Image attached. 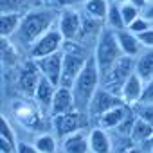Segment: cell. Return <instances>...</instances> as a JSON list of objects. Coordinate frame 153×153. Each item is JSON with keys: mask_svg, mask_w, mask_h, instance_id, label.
Wrapping results in <instances>:
<instances>
[{"mask_svg": "<svg viewBox=\"0 0 153 153\" xmlns=\"http://www.w3.org/2000/svg\"><path fill=\"white\" fill-rule=\"evenodd\" d=\"M58 16L59 13L52 7H36L33 11H29L27 15L22 16V22L18 25V31L15 33L13 38H9L18 49L22 51H31V47L52 27H56L58 24Z\"/></svg>", "mask_w": 153, "mask_h": 153, "instance_id": "6da1fadb", "label": "cell"}, {"mask_svg": "<svg viewBox=\"0 0 153 153\" xmlns=\"http://www.w3.org/2000/svg\"><path fill=\"white\" fill-rule=\"evenodd\" d=\"M99 87H101V72H99V67H97L94 56H90L87 65L83 67L81 74L78 76L76 83L72 85L76 110L87 114L88 105H90V101H92V97H94V94L97 92Z\"/></svg>", "mask_w": 153, "mask_h": 153, "instance_id": "7a4b0ae2", "label": "cell"}, {"mask_svg": "<svg viewBox=\"0 0 153 153\" xmlns=\"http://www.w3.org/2000/svg\"><path fill=\"white\" fill-rule=\"evenodd\" d=\"M123 51L119 47V42H117V34L115 31L105 27L94 45V59L99 67V72H101V78L123 58Z\"/></svg>", "mask_w": 153, "mask_h": 153, "instance_id": "3957f363", "label": "cell"}, {"mask_svg": "<svg viewBox=\"0 0 153 153\" xmlns=\"http://www.w3.org/2000/svg\"><path fill=\"white\" fill-rule=\"evenodd\" d=\"M135 72V58L123 56L103 78H101V87L106 88L112 94H121V88L128 81V78Z\"/></svg>", "mask_w": 153, "mask_h": 153, "instance_id": "277c9868", "label": "cell"}, {"mask_svg": "<svg viewBox=\"0 0 153 153\" xmlns=\"http://www.w3.org/2000/svg\"><path fill=\"white\" fill-rule=\"evenodd\" d=\"M88 121H90L88 115L79 112V110H74V112H68V114H61V115L51 117L52 130H54L58 139H65V137L79 131V130H85Z\"/></svg>", "mask_w": 153, "mask_h": 153, "instance_id": "5b68a950", "label": "cell"}, {"mask_svg": "<svg viewBox=\"0 0 153 153\" xmlns=\"http://www.w3.org/2000/svg\"><path fill=\"white\" fill-rule=\"evenodd\" d=\"M63 45H65V40H63L61 33L58 31V27H52L51 31H47V33L31 47V51L27 52V58H29V59L45 58V56H49V54H54V52L63 51Z\"/></svg>", "mask_w": 153, "mask_h": 153, "instance_id": "8992f818", "label": "cell"}, {"mask_svg": "<svg viewBox=\"0 0 153 153\" xmlns=\"http://www.w3.org/2000/svg\"><path fill=\"white\" fill-rule=\"evenodd\" d=\"M42 79V72L36 65L34 59H27L20 70H18V78H16V85H18V90L24 97H34V92H36V87Z\"/></svg>", "mask_w": 153, "mask_h": 153, "instance_id": "52a82bcc", "label": "cell"}, {"mask_svg": "<svg viewBox=\"0 0 153 153\" xmlns=\"http://www.w3.org/2000/svg\"><path fill=\"white\" fill-rule=\"evenodd\" d=\"M119 105H124L123 99H121V96L112 94V92H108L106 88L99 87L97 92L94 94L90 105H88L87 115H88V119H92V121L97 123V119H99L103 114H106L108 110H112V108H115V106H119Z\"/></svg>", "mask_w": 153, "mask_h": 153, "instance_id": "ba28073f", "label": "cell"}, {"mask_svg": "<svg viewBox=\"0 0 153 153\" xmlns=\"http://www.w3.org/2000/svg\"><path fill=\"white\" fill-rule=\"evenodd\" d=\"M81 25H83V15L79 13V9H63L58 16V31L61 33L65 42H74L79 38L81 33Z\"/></svg>", "mask_w": 153, "mask_h": 153, "instance_id": "9c48e42d", "label": "cell"}, {"mask_svg": "<svg viewBox=\"0 0 153 153\" xmlns=\"http://www.w3.org/2000/svg\"><path fill=\"white\" fill-rule=\"evenodd\" d=\"M40 72L43 78H47L51 83H54L56 87H59V79H61V68H63V51L49 54L45 58L34 59Z\"/></svg>", "mask_w": 153, "mask_h": 153, "instance_id": "30bf717a", "label": "cell"}, {"mask_svg": "<svg viewBox=\"0 0 153 153\" xmlns=\"http://www.w3.org/2000/svg\"><path fill=\"white\" fill-rule=\"evenodd\" d=\"M74 110H76V101H74L72 88L58 87L56 88V94L52 97V105H51L49 115L51 117H56V115L68 114V112H74Z\"/></svg>", "mask_w": 153, "mask_h": 153, "instance_id": "8fae6325", "label": "cell"}, {"mask_svg": "<svg viewBox=\"0 0 153 153\" xmlns=\"http://www.w3.org/2000/svg\"><path fill=\"white\" fill-rule=\"evenodd\" d=\"M144 85L146 83L133 72L130 78H128V81L124 83V87L121 88V94L119 96H121L123 103L126 106H130V108L137 106L140 103V97H142V92H144Z\"/></svg>", "mask_w": 153, "mask_h": 153, "instance_id": "7c38bea8", "label": "cell"}, {"mask_svg": "<svg viewBox=\"0 0 153 153\" xmlns=\"http://www.w3.org/2000/svg\"><path fill=\"white\" fill-rule=\"evenodd\" d=\"M88 146H90V153H112L114 142H112L108 130H105L101 126L90 128L88 130Z\"/></svg>", "mask_w": 153, "mask_h": 153, "instance_id": "4fadbf2b", "label": "cell"}, {"mask_svg": "<svg viewBox=\"0 0 153 153\" xmlns=\"http://www.w3.org/2000/svg\"><path fill=\"white\" fill-rule=\"evenodd\" d=\"M42 108H40V105L34 101V103H31V101H22V103H16L15 105V114H16V117H18V121L24 124V126H27V128H33V126H36L38 123H40V117L42 115H38V112H40ZM42 112H45V110H42Z\"/></svg>", "mask_w": 153, "mask_h": 153, "instance_id": "5bb4252c", "label": "cell"}, {"mask_svg": "<svg viewBox=\"0 0 153 153\" xmlns=\"http://www.w3.org/2000/svg\"><path fill=\"white\" fill-rule=\"evenodd\" d=\"M61 153H90L88 131L79 130L65 139H61Z\"/></svg>", "mask_w": 153, "mask_h": 153, "instance_id": "9a60e30c", "label": "cell"}, {"mask_svg": "<svg viewBox=\"0 0 153 153\" xmlns=\"http://www.w3.org/2000/svg\"><path fill=\"white\" fill-rule=\"evenodd\" d=\"M130 112H131L130 106L119 105V106L108 110L106 114H103V115L97 119V124H96V126H101V128H105V130H108V131H110V130H117V128L124 123V119L128 117Z\"/></svg>", "mask_w": 153, "mask_h": 153, "instance_id": "2e32d148", "label": "cell"}, {"mask_svg": "<svg viewBox=\"0 0 153 153\" xmlns=\"http://www.w3.org/2000/svg\"><path fill=\"white\" fill-rule=\"evenodd\" d=\"M115 34H117V42H119V47H121V51H123L124 56H128V58H137V56L144 51V47L140 45L137 34H133L131 31L121 29V31H117Z\"/></svg>", "mask_w": 153, "mask_h": 153, "instance_id": "e0dca14e", "label": "cell"}, {"mask_svg": "<svg viewBox=\"0 0 153 153\" xmlns=\"http://www.w3.org/2000/svg\"><path fill=\"white\" fill-rule=\"evenodd\" d=\"M56 85L54 83H51L47 78H43L42 76V79H40V83H38V87H36V92H34V101L40 105V108L42 110H45L47 114H49V110H51V105H52V97H54V94H56Z\"/></svg>", "mask_w": 153, "mask_h": 153, "instance_id": "ac0fdd59", "label": "cell"}, {"mask_svg": "<svg viewBox=\"0 0 153 153\" xmlns=\"http://www.w3.org/2000/svg\"><path fill=\"white\" fill-rule=\"evenodd\" d=\"M45 2L42 0H2L0 2V9L2 13H16V15H27L29 11L42 7Z\"/></svg>", "mask_w": 153, "mask_h": 153, "instance_id": "d6986e66", "label": "cell"}, {"mask_svg": "<svg viewBox=\"0 0 153 153\" xmlns=\"http://www.w3.org/2000/svg\"><path fill=\"white\" fill-rule=\"evenodd\" d=\"M135 74L144 83L153 79V49H144L135 58Z\"/></svg>", "mask_w": 153, "mask_h": 153, "instance_id": "ffe728a7", "label": "cell"}, {"mask_svg": "<svg viewBox=\"0 0 153 153\" xmlns=\"http://www.w3.org/2000/svg\"><path fill=\"white\" fill-rule=\"evenodd\" d=\"M110 4H112V0H87L83 4V15L94 20H99V22H106Z\"/></svg>", "mask_w": 153, "mask_h": 153, "instance_id": "44dd1931", "label": "cell"}, {"mask_svg": "<svg viewBox=\"0 0 153 153\" xmlns=\"http://www.w3.org/2000/svg\"><path fill=\"white\" fill-rule=\"evenodd\" d=\"M151 137H153V126L137 115V119H135V123H133V126H131V131H130V140H131V144L148 142Z\"/></svg>", "mask_w": 153, "mask_h": 153, "instance_id": "7402d4cb", "label": "cell"}, {"mask_svg": "<svg viewBox=\"0 0 153 153\" xmlns=\"http://www.w3.org/2000/svg\"><path fill=\"white\" fill-rule=\"evenodd\" d=\"M20 22H22V15L2 13V18H0V34H2V38H13L15 33L18 31Z\"/></svg>", "mask_w": 153, "mask_h": 153, "instance_id": "603a6c76", "label": "cell"}, {"mask_svg": "<svg viewBox=\"0 0 153 153\" xmlns=\"http://www.w3.org/2000/svg\"><path fill=\"white\" fill-rule=\"evenodd\" d=\"M105 25H106L108 29L115 31V33H117V31H121V29H126L124 20H123V15H121V6H119V4H115V2H112V4H110L108 16H106Z\"/></svg>", "mask_w": 153, "mask_h": 153, "instance_id": "cb8c5ba5", "label": "cell"}, {"mask_svg": "<svg viewBox=\"0 0 153 153\" xmlns=\"http://www.w3.org/2000/svg\"><path fill=\"white\" fill-rule=\"evenodd\" d=\"M34 146L38 148L40 153H58V149H59L58 139L51 133H40L34 139Z\"/></svg>", "mask_w": 153, "mask_h": 153, "instance_id": "d4e9b609", "label": "cell"}, {"mask_svg": "<svg viewBox=\"0 0 153 153\" xmlns=\"http://www.w3.org/2000/svg\"><path fill=\"white\" fill-rule=\"evenodd\" d=\"M18 47L9 40V38H2V63L7 67H13L18 63Z\"/></svg>", "mask_w": 153, "mask_h": 153, "instance_id": "484cf974", "label": "cell"}, {"mask_svg": "<svg viewBox=\"0 0 153 153\" xmlns=\"http://www.w3.org/2000/svg\"><path fill=\"white\" fill-rule=\"evenodd\" d=\"M121 15H123L124 25L128 27L133 20H137V18L142 15V11H140V9H137L131 2H126V4H123V6H121Z\"/></svg>", "mask_w": 153, "mask_h": 153, "instance_id": "4316f807", "label": "cell"}, {"mask_svg": "<svg viewBox=\"0 0 153 153\" xmlns=\"http://www.w3.org/2000/svg\"><path fill=\"white\" fill-rule=\"evenodd\" d=\"M0 139H6V140L11 142L13 146L18 144V142H16V137H15V130H13L9 119L4 117V115H2V119H0Z\"/></svg>", "mask_w": 153, "mask_h": 153, "instance_id": "83f0119b", "label": "cell"}, {"mask_svg": "<svg viewBox=\"0 0 153 153\" xmlns=\"http://www.w3.org/2000/svg\"><path fill=\"white\" fill-rule=\"evenodd\" d=\"M149 27H151V22H149L146 16H142V15H140V16H139L137 20H133V22H131L126 29H128V31H131L133 34H140V33L148 31Z\"/></svg>", "mask_w": 153, "mask_h": 153, "instance_id": "f1b7e54d", "label": "cell"}, {"mask_svg": "<svg viewBox=\"0 0 153 153\" xmlns=\"http://www.w3.org/2000/svg\"><path fill=\"white\" fill-rule=\"evenodd\" d=\"M87 0H51V4L56 9H79Z\"/></svg>", "mask_w": 153, "mask_h": 153, "instance_id": "f546056e", "label": "cell"}, {"mask_svg": "<svg viewBox=\"0 0 153 153\" xmlns=\"http://www.w3.org/2000/svg\"><path fill=\"white\" fill-rule=\"evenodd\" d=\"M133 110L140 119H144L146 123H149L153 126V105H137V106H133Z\"/></svg>", "mask_w": 153, "mask_h": 153, "instance_id": "4dcf8cb0", "label": "cell"}, {"mask_svg": "<svg viewBox=\"0 0 153 153\" xmlns=\"http://www.w3.org/2000/svg\"><path fill=\"white\" fill-rule=\"evenodd\" d=\"M139 105H153V79L146 81L144 92H142V97H140Z\"/></svg>", "mask_w": 153, "mask_h": 153, "instance_id": "1f68e13d", "label": "cell"}, {"mask_svg": "<svg viewBox=\"0 0 153 153\" xmlns=\"http://www.w3.org/2000/svg\"><path fill=\"white\" fill-rule=\"evenodd\" d=\"M137 38H139V42H140V45L144 49H153V27H149L148 31L137 34Z\"/></svg>", "mask_w": 153, "mask_h": 153, "instance_id": "d6a6232c", "label": "cell"}, {"mask_svg": "<svg viewBox=\"0 0 153 153\" xmlns=\"http://www.w3.org/2000/svg\"><path fill=\"white\" fill-rule=\"evenodd\" d=\"M15 153H40V151H38V148H36L34 144H29V142L20 140V142L16 144V151H15Z\"/></svg>", "mask_w": 153, "mask_h": 153, "instance_id": "836d02e7", "label": "cell"}, {"mask_svg": "<svg viewBox=\"0 0 153 153\" xmlns=\"http://www.w3.org/2000/svg\"><path fill=\"white\" fill-rule=\"evenodd\" d=\"M142 16H146L149 22H153V2H149V4H148V7L142 11Z\"/></svg>", "mask_w": 153, "mask_h": 153, "instance_id": "e575fe53", "label": "cell"}, {"mask_svg": "<svg viewBox=\"0 0 153 153\" xmlns=\"http://www.w3.org/2000/svg\"><path fill=\"white\" fill-rule=\"evenodd\" d=\"M130 2H131L137 9H140V11H144V9L148 7V4H149L148 0H130Z\"/></svg>", "mask_w": 153, "mask_h": 153, "instance_id": "d590c367", "label": "cell"}, {"mask_svg": "<svg viewBox=\"0 0 153 153\" xmlns=\"http://www.w3.org/2000/svg\"><path fill=\"white\" fill-rule=\"evenodd\" d=\"M123 153H140V149H139V148H133V146H130V148H126Z\"/></svg>", "mask_w": 153, "mask_h": 153, "instance_id": "8d00e7d4", "label": "cell"}, {"mask_svg": "<svg viewBox=\"0 0 153 153\" xmlns=\"http://www.w3.org/2000/svg\"><path fill=\"white\" fill-rule=\"evenodd\" d=\"M112 2H115V4H119V6H123V4L130 2V0H112Z\"/></svg>", "mask_w": 153, "mask_h": 153, "instance_id": "74e56055", "label": "cell"}, {"mask_svg": "<svg viewBox=\"0 0 153 153\" xmlns=\"http://www.w3.org/2000/svg\"><path fill=\"white\" fill-rule=\"evenodd\" d=\"M42 2H49V0H42Z\"/></svg>", "mask_w": 153, "mask_h": 153, "instance_id": "f35d334b", "label": "cell"}, {"mask_svg": "<svg viewBox=\"0 0 153 153\" xmlns=\"http://www.w3.org/2000/svg\"><path fill=\"white\" fill-rule=\"evenodd\" d=\"M148 2H153V0H148Z\"/></svg>", "mask_w": 153, "mask_h": 153, "instance_id": "ab89813d", "label": "cell"}, {"mask_svg": "<svg viewBox=\"0 0 153 153\" xmlns=\"http://www.w3.org/2000/svg\"><path fill=\"white\" fill-rule=\"evenodd\" d=\"M151 27H153V22H151Z\"/></svg>", "mask_w": 153, "mask_h": 153, "instance_id": "60d3db41", "label": "cell"}, {"mask_svg": "<svg viewBox=\"0 0 153 153\" xmlns=\"http://www.w3.org/2000/svg\"><path fill=\"white\" fill-rule=\"evenodd\" d=\"M149 153H153V151H149Z\"/></svg>", "mask_w": 153, "mask_h": 153, "instance_id": "b9f144b4", "label": "cell"}]
</instances>
